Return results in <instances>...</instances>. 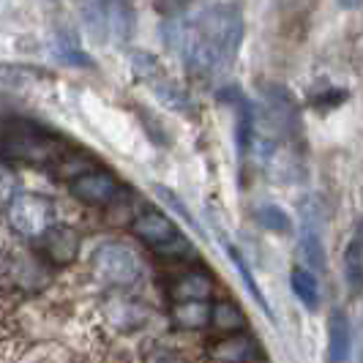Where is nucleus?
<instances>
[{"instance_id":"1","label":"nucleus","mask_w":363,"mask_h":363,"mask_svg":"<svg viewBox=\"0 0 363 363\" xmlns=\"http://www.w3.org/2000/svg\"><path fill=\"white\" fill-rule=\"evenodd\" d=\"M246 38V19L238 3H213L194 17L167 28V44L181 55L186 72L213 79L235 63Z\"/></svg>"},{"instance_id":"2","label":"nucleus","mask_w":363,"mask_h":363,"mask_svg":"<svg viewBox=\"0 0 363 363\" xmlns=\"http://www.w3.org/2000/svg\"><path fill=\"white\" fill-rule=\"evenodd\" d=\"M259 167L279 181H298L306 167V131L301 104L284 85L262 82L255 107V147Z\"/></svg>"},{"instance_id":"3","label":"nucleus","mask_w":363,"mask_h":363,"mask_svg":"<svg viewBox=\"0 0 363 363\" xmlns=\"http://www.w3.org/2000/svg\"><path fill=\"white\" fill-rule=\"evenodd\" d=\"M131 233L164 259L183 262V259L194 257L191 240L175 227L172 218L162 213V211H156V208H145V211H140L137 216L131 218Z\"/></svg>"},{"instance_id":"4","label":"nucleus","mask_w":363,"mask_h":363,"mask_svg":"<svg viewBox=\"0 0 363 363\" xmlns=\"http://www.w3.org/2000/svg\"><path fill=\"white\" fill-rule=\"evenodd\" d=\"M93 276L112 290H128L143 279V259L140 255L121 243V240H107L101 243L91 257Z\"/></svg>"},{"instance_id":"5","label":"nucleus","mask_w":363,"mask_h":363,"mask_svg":"<svg viewBox=\"0 0 363 363\" xmlns=\"http://www.w3.org/2000/svg\"><path fill=\"white\" fill-rule=\"evenodd\" d=\"M131 72H134V77L145 85L147 91L162 101L164 107H169L172 112H181V115H194L197 112V104H194L191 93L164 72V66L153 55L147 52L134 55L131 57Z\"/></svg>"},{"instance_id":"6","label":"nucleus","mask_w":363,"mask_h":363,"mask_svg":"<svg viewBox=\"0 0 363 363\" xmlns=\"http://www.w3.org/2000/svg\"><path fill=\"white\" fill-rule=\"evenodd\" d=\"M6 221L9 227L25 240H38L55 227L52 202L33 191H17L6 202Z\"/></svg>"},{"instance_id":"7","label":"nucleus","mask_w":363,"mask_h":363,"mask_svg":"<svg viewBox=\"0 0 363 363\" xmlns=\"http://www.w3.org/2000/svg\"><path fill=\"white\" fill-rule=\"evenodd\" d=\"M69 191H72L74 200H79L82 205H91V208L118 205L121 197L126 194L121 178L115 172H109V169H101V167H91V169L79 172L77 178H72Z\"/></svg>"},{"instance_id":"8","label":"nucleus","mask_w":363,"mask_h":363,"mask_svg":"<svg viewBox=\"0 0 363 363\" xmlns=\"http://www.w3.org/2000/svg\"><path fill=\"white\" fill-rule=\"evenodd\" d=\"M218 99L233 109L235 115V145L240 162L252 159V147H255V101L240 91V88H221Z\"/></svg>"},{"instance_id":"9","label":"nucleus","mask_w":363,"mask_h":363,"mask_svg":"<svg viewBox=\"0 0 363 363\" xmlns=\"http://www.w3.org/2000/svg\"><path fill=\"white\" fill-rule=\"evenodd\" d=\"M0 153L14 162H50V159H60V145L52 137L19 131V134H9L3 140Z\"/></svg>"},{"instance_id":"10","label":"nucleus","mask_w":363,"mask_h":363,"mask_svg":"<svg viewBox=\"0 0 363 363\" xmlns=\"http://www.w3.org/2000/svg\"><path fill=\"white\" fill-rule=\"evenodd\" d=\"M38 255L41 262L50 268H66L72 265L79 255V235L77 230L66 224H55L52 230H47V235L38 238Z\"/></svg>"},{"instance_id":"11","label":"nucleus","mask_w":363,"mask_h":363,"mask_svg":"<svg viewBox=\"0 0 363 363\" xmlns=\"http://www.w3.org/2000/svg\"><path fill=\"white\" fill-rule=\"evenodd\" d=\"M352 352V325L345 311H330L328 317V363H347Z\"/></svg>"},{"instance_id":"12","label":"nucleus","mask_w":363,"mask_h":363,"mask_svg":"<svg viewBox=\"0 0 363 363\" xmlns=\"http://www.w3.org/2000/svg\"><path fill=\"white\" fill-rule=\"evenodd\" d=\"M342 265H345V281L352 295L363 292V218L355 224L352 235L347 238L345 255H342Z\"/></svg>"},{"instance_id":"13","label":"nucleus","mask_w":363,"mask_h":363,"mask_svg":"<svg viewBox=\"0 0 363 363\" xmlns=\"http://www.w3.org/2000/svg\"><path fill=\"white\" fill-rule=\"evenodd\" d=\"M320 0H276V11H279V22L284 28V33H303L309 28L311 17L317 11Z\"/></svg>"},{"instance_id":"14","label":"nucleus","mask_w":363,"mask_h":363,"mask_svg":"<svg viewBox=\"0 0 363 363\" xmlns=\"http://www.w3.org/2000/svg\"><path fill=\"white\" fill-rule=\"evenodd\" d=\"M172 298L175 303H189V301H211L213 295V279L205 271L181 273L172 284Z\"/></svg>"},{"instance_id":"15","label":"nucleus","mask_w":363,"mask_h":363,"mask_svg":"<svg viewBox=\"0 0 363 363\" xmlns=\"http://www.w3.org/2000/svg\"><path fill=\"white\" fill-rule=\"evenodd\" d=\"M255 342L246 333H233L211 345V358L216 363H249L255 355Z\"/></svg>"},{"instance_id":"16","label":"nucleus","mask_w":363,"mask_h":363,"mask_svg":"<svg viewBox=\"0 0 363 363\" xmlns=\"http://www.w3.org/2000/svg\"><path fill=\"white\" fill-rule=\"evenodd\" d=\"M96 9L109 28V33L118 38H126L131 33V3L128 0H96Z\"/></svg>"},{"instance_id":"17","label":"nucleus","mask_w":363,"mask_h":363,"mask_svg":"<svg viewBox=\"0 0 363 363\" xmlns=\"http://www.w3.org/2000/svg\"><path fill=\"white\" fill-rule=\"evenodd\" d=\"M290 287H292V292H295V298H298L309 311L320 309V281H317V276H314L309 268L295 265L290 273Z\"/></svg>"},{"instance_id":"18","label":"nucleus","mask_w":363,"mask_h":363,"mask_svg":"<svg viewBox=\"0 0 363 363\" xmlns=\"http://www.w3.org/2000/svg\"><path fill=\"white\" fill-rule=\"evenodd\" d=\"M211 325L233 336L246 328V314L235 301H216V303H211Z\"/></svg>"},{"instance_id":"19","label":"nucleus","mask_w":363,"mask_h":363,"mask_svg":"<svg viewBox=\"0 0 363 363\" xmlns=\"http://www.w3.org/2000/svg\"><path fill=\"white\" fill-rule=\"evenodd\" d=\"M172 323L186 330H200L211 325V301H189V303H175L172 309Z\"/></svg>"},{"instance_id":"20","label":"nucleus","mask_w":363,"mask_h":363,"mask_svg":"<svg viewBox=\"0 0 363 363\" xmlns=\"http://www.w3.org/2000/svg\"><path fill=\"white\" fill-rule=\"evenodd\" d=\"M109 325L121 328V330H131V328H140L145 323V311L140 309L137 303H131L126 298H115L107 303V311H104Z\"/></svg>"},{"instance_id":"21","label":"nucleus","mask_w":363,"mask_h":363,"mask_svg":"<svg viewBox=\"0 0 363 363\" xmlns=\"http://www.w3.org/2000/svg\"><path fill=\"white\" fill-rule=\"evenodd\" d=\"M41 82L36 69H19V66H0V91L3 93H25Z\"/></svg>"},{"instance_id":"22","label":"nucleus","mask_w":363,"mask_h":363,"mask_svg":"<svg viewBox=\"0 0 363 363\" xmlns=\"http://www.w3.org/2000/svg\"><path fill=\"white\" fill-rule=\"evenodd\" d=\"M257 224L262 227V230H268V233H276V235H287L292 230V221L290 216L279 208V205H259L257 208Z\"/></svg>"},{"instance_id":"23","label":"nucleus","mask_w":363,"mask_h":363,"mask_svg":"<svg viewBox=\"0 0 363 363\" xmlns=\"http://www.w3.org/2000/svg\"><path fill=\"white\" fill-rule=\"evenodd\" d=\"M224 249H227V255L233 257V262H235V268L240 271V276H243V281H246V287L252 290V295H255V301L259 303V309L265 311L268 317L273 320V311H271V306H268V301H265V295H262V290H259V284L255 281V276H252V271H249V265H246V259L240 257V252H238L233 243H227L224 240Z\"/></svg>"},{"instance_id":"24","label":"nucleus","mask_w":363,"mask_h":363,"mask_svg":"<svg viewBox=\"0 0 363 363\" xmlns=\"http://www.w3.org/2000/svg\"><path fill=\"white\" fill-rule=\"evenodd\" d=\"M301 252L309 259L311 265L317 268H325V249H323V240L317 235V230L311 224H303V233H301Z\"/></svg>"},{"instance_id":"25","label":"nucleus","mask_w":363,"mask_h":363,"mask_svg":"<svg viewBox=\"0 0 363 363\" xmlns=\"http://www.w3.org/2000/svg\"><path fill=\"white\" fill-rule=\"evenodd\" d=\"M347 96L350 93L345 88H328V91H320L311 96V107L317 109V112H330V109H336L339 104H345Z\"/></svg>"},{"instance_id":"26","label":"nucleus","mask_w":363,"mask_h":363,"mask_svg":"<svg viewBox=\"0 0 363 363\" xmlns=\"http://www.w3.org/2000/svg\"><path fill=\"white\" fill-rule=\"evenodd\" d=\"M14 194H17V191H14V175H11V169H9V167H3V164H0V205H3V202H9Z\"/></svg>"},{"instance_id":"27","label":"nucleus","mask_w":363,"mask_h":363,"mask_svg":"<svg viewBox=\"0 0 363 363\" xmlns=\"http://www.w3.org/2000/svg\"><path fill=\"white\" fill-rule=\"evenodd\" d=\"M191 0H156V6L167 11V14H175V11H181L183 6H189Z\"/></svg>"},{"instance_id":"28","label":"nucleus","mask_w":363,"mask_h":363,"mask_svg":"<svg viewBox=\"0 0 363 363\" xmlns=\"http://www.w3.org/2000/svg\"><path fill=\"white\" fill-rule=\"evenodd\" d=\"M339 6H342L345 11H355V9L363 6V0H339Z\"/></svg>"}]
</instances>
